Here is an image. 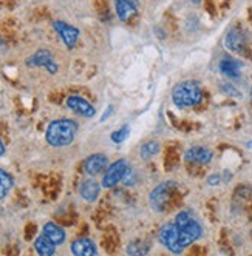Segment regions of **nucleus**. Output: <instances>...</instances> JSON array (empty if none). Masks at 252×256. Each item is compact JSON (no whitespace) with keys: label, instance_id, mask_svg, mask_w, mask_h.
<instances>
[{"label":"nucleus","instance_id":"27","mask_svg":"<svg viewBox=\"0 0 252 256\" xmlns=\"http://www.w3.org/2000/svg\"><path fill=\"white\" fill-rule=\"evenodd\" d=\"M250 99H252V90H250Z\"/></svg>","mask_w":252,"mask_h":256},{"label":"nucleus","instance_id":"10","mask_svg":"<svg viewBox=\"0 0 252 256\" xmlns=\"http://www.w3.org/2000/svg\"><path fill=\"white\" fill-rule=\"evenodd\" d=\"M107 164H109V159H107L105 154L102 153H96L88 156L84 162V168L87 172V174L90 176H96L99 173H102V170H105Z\"/></svg>","mask_w":252,"mask_h":256},{"label":"nucleus","instance_id":"9","mask_svg":"<svg viewBox=\"0 0 252 256\" xmlns=\"http://www.w3.org/2000/svg\"><path fill=\"white\" fill-rule=\"evenodd\" d=\"M67 106L71 110V112H75L76 114L79 116H84V118H93L96 110L95 106L90 104L87 99L78 96V94H73V96H68L67 99Z\"/></svg>","mask_w":252,"mask_h":256},{"label":"nucleus","instance_id":"1","mask_svg":"<svg viewBox=\"0 0 252 256\" xmlns=\"http://www.w3.org/2000/svg\"><path fill=\"white\" fill-rule=\"evenodd\" d=\"M78 133V124L71 119L53 120L47 128V142L51 147H67L75 140Z\"/></svg>","mask_w":252,"mask_h":256},{"label":"nucleus","instance_id":"15","mask_svg":"<svg viewBox=\"0 0 252 256\" xmlns=\"http://www.w3.org/2000/svg\"><path fill=\"white\" fill-rule=\"evenodd\" d=\"M99 192H101V186L98 184L95 179H87V180H84L81 188H79L81 196L85 200H88V202H93V200H96L98 196H99Z\"/></svg>","mask_w":252,"mask_h":256},{"label":"nucleus","instance_id":"8","mask_svg":"<svg viewBox=\"0 0 252 256\" xmlns=\"http://www.w3.org/2000/svg\"><path fill=\"white\" fill-rule=\"evenodd\" d=\"M53 28L56 30V32L59 34V38L62 39V42L67 45V48H75L78 39H79V30L71 26L62 20H55L53 22Z\"/></svg>","mask_w":252,"mask_h":256},{"label":"nucleus","instance_id":"25","mask_svg":"<svg viewBox=\"0 0 252 256\" xmlns=\"http://www.w3.org/2000/svg\"><path fill=\"white\" fill-rule=\"evenodd\" d=\"M110 113H112V106H109V110H107V112H105V113L102 114V118H101V120H105V118H107V116H109Z\"/></svg>","mask_w":252,"mask_h":256},{"label":"nucleus","instance_id":"18","mask_svg":"<svg viewBox=\"0 0 252 256\" xmlns=\"http://www.w3.org/2000/svg\"><path fill=\"white\" fill-rule=\"evenodd\" d=\"M34 248L41 256H51L56 253V244L50 241L45 234H41L38 240L34 241Z\"/></svg>","mask_w":252,"mask_h":256},{"label":"nucleus","instance_id":"28","mask_svg":"<svg viewBox=\"0 0 252 256\" xmlns=\"http://www.w3.org/2000/svg\"><path fill=\"white\" fill-rule=\"evenodd\" d=\"M0 46H2V42H0Z\"/></svg>","mask_w":252,"mask_h":256},{"label":"nucleus","instance_id":"11","mask_svg":"<svg viewBox=\"0 0 252 256\" xmlns=\"http://www.w3.org/2000/svg\"><path fill=\"white\" fill-rule=\"evenodd\" d=\"M116 14L122 22H129L136 16V0H115Z\"/></svg>","mask_w":252,"mask_h":256},{"label":"nucleus","instance_id":"19","mask_svg":"<svg viewBox=\"0 0 252 256\" xmlns=\"http://www.w3.org/2000/svg\"><path fill=\"white\" fill-rule=\"evenodd\" d=\"M13 186H14L13 176L8 172L0 168V199H4L8 194V192L13 188Z\"/></svg>","mask_w":252,"mask_h":256},{"label":"nucleus","instance_id":"20","mask_svg":"<svg viewBox=\"0 0 252 256\" xmlns=\"http://www.w3.org/2000/svg\"><path fill=\"white\" fill-rule=\"evenodd\" d=\"M158 152H159V144L158 142H147V144H144L142 147H141L139 154H141L142 159H150Z\"/></svg>","mask_w":252,"mask_h":256},{"label":"nucleus","instance_id":"5","mask_svg":"<svg viewBox=\"0 0 252 256\" xmlns=\"http://www.w3.org/2000/svg\"><path fill=\"white\" fill-rule=\"evenodd\" d=\"M127 172H129V166H127V162H125L124 159L113 162L112 166L107 168V172H105V174L102 178V187L104 188L115 187L116 184H119V182L124 179V176Z\"/></svg>","mask_w":252,"mask_h":256},{"label":"nucleus","instance_id":"22","mask_svg":"<svg viewBox=\"0 0 252 256\" xmlns=\"http://www.w3.org/2000/svg\"><path fill=\"white\" fill-rule=\"evenodd\" d=\"M127 138H129V126H122V128H119V130H116V132L112 134V140L116 142V144L124 142Z\"/></svg>","mask_w":252,"mask_h":256},{"label":"nucleus","instance_id":"2","mask_svg":"<svg viewBox=\"0 0 252 256\" xmlns=\"http://www.w3.org/2000/svg\"><path fill=\"white\" fill-rule=\"evenodd\" d=\"M201 99H203V91L200 85L193 80L178 84L172 91V100L179 108L195 106L201 102Z\"/></svg>","mask_w":252,"mask_h":256},{"label":"nucleus","instance_id":"3","mask_svg":"<svg viewBox=\"0 0 252 256\" xmlns=\"http://www.w3.org/2000/svg\"><path fill=\"white\" fill-rule=\"evenodd\" d=\"M159 242L172 253H181L184 248L179 244V230L175 222H167L159 230Z\"/></svg>","mask_w":252,"mask_h":256},{"label":"nucleus","instance_id":"4","mask_svg":"<svg viewBox=\"0 0 252 256\" xmlns=\"http://www.w3.org/2000/svg\"><path fill=\"white\" fill-rule=\"evenodd\" d=\"M175 188V184L172 180H166L163 184L156 186L150 193V206L156 212H163L167 206V200L170 198L172 190Z\"/></svg>","mask_w":252,"mask_h":256},{"label":"nucleus","instance_id":"12","mask_svg":"<svg viewBox=\"0 0 252 256\" xmlns=\"http://www.w3.org/2000/svg\"><path fill=\"white\" fill-rule=\"evenodd\" d=\"M186 160L187 162H193V164H209L212 160V152L206 147H193V148H189L184 154Z\"/></svg>","mask_w":252,"mask_h":256},{"label":"nucleus","instance_id":"26","mask_svg":"<svg viewBox=\"0 0 252 256\" xmlns=\"http://www.w3.org/2000/svg\"><path fill=\"white\" fill-rule=\"evenodd\" d=\"M192 2H193V4H200V2H201V0H192Z\"/></svg>","mask_w":252,"mask_h":256},{"label":"nucleus","instance_id":"6","mask_svg":"<svg viewBox=\"0 0 252 256\" xmlns=\"http://www.w3.org/2000/svg\"><path fill=\"white\" fill-rule=\"evenodd\" d=\"M27 65L28 66H44L50 74H56L59 70V66L55 62V58H53V54L48 50L36 51L31 58H28Z\"/></svg>","mask_w":252,"mask_h":256},{"label":"nucleus","instance_id":"17","mask_svg":"<svg viewBox=\"0 0 252 256\" xmlns=\"http://www.w3.org/2000/svg\"><path fill=\"white\" fill-rule=\"evenodd\" d=\"M240 68H241V64L233 60L230 58H224L221 62H220V71L223 72L224 76L230 78V79H237L240 78Z\"/></svg>","mask_w":252,"mask_h":256},{"label":"nucleus","instance_id":"13","mask_svg":"<svg viewBox=\"0 0 252 256\" xmlns=\"http://www.w3.org/2000/svg\"><path fill=\"white\" fill-rule=\"evenodd\" d=\"M71 252L76 256H92L96 254V244L88 240V238H81V240H76L73 244H71Z\"/></svg>","mask_w":252,"mask_h":256},{"label":"nucleus","instance_id":"21","mask_svg":"<svg viewBox=\"0 0 252 256\" xmlns=\"http://www.w3.org/2000/svg\"><path fill=\"white\" fill-rule=\"evenodd\" d=\"M147 252H149V247L146 246V242H130V246L127 247L129 254H144Z\"/></svg>","mask_w":252,"mask_h":256},{"label":"nucleus","instance_id":"23","mask_svg":"<svg viewBox=\"0 0 252 256\" xmlns=\"http://www.w3.org/2000/svg\"><path fill=\"white\" fill-rule=\"evenodd\" d=\"M207 182H209V184H210V186H217V184H220V176H218V174H213V176H209Z\"/></svg>","mask_w":252,"mask_h":256},{"label":"nucleus","instance_id":"7","mask_svg":"<svg viewBox=\"0 0 252 256\" xmlns=\"http://www.w3.org/2000/svg\"><path fill=\"white\" fill-rule=\"evenodd\" d=\"M178 230H179V244H181L183 248L193 244L196 240H200V236H201V226L198 224L195 219H192L186 226L178 227Z\"/></svg>","mask_w":252,"mask_h":256},{"label":"nucleus","instance_id":"24","mask_svg":"<svg viewBox=\"0 0 252 256\" xmlns=\"http://www.w3.org/2000/svg\"><path fill=\"white\" fill-rule=\"evenodd\" d=\"M5 154V145L2 142V139H0V156H4Z\"/></svg>","mask_w":252,"mask_h":256},{"label":"nucleus","instance_id":"16","mask_svg":"<svg viewBox=\"0 0 252 256\" xmlns=\"http://www.w3.org/2000/svg\"><path fill=\"white\" fill-rule=\"evenodd\" d=\"M44 234L48 238L50 241L55 242L56 246H61L65 241V232L62 230V227H59L55 222H47L44 226Z\"/></svg>","mask_w":252,"mask_h":256},{"label":"nucleus","instance_id":"14","mask_svg":"<svg viewBox=\"0 0 252 256\" xmlns=\"http://www.w3.org/2000/svg\"><path fill=\"white\" fill-rule=\"evenodd\" d=\"M224 45L232 52H240L244 48V36L240 30H230L224 39Z\"/></svg>","mask_w":252,"mask_h":256}]
</instances>
